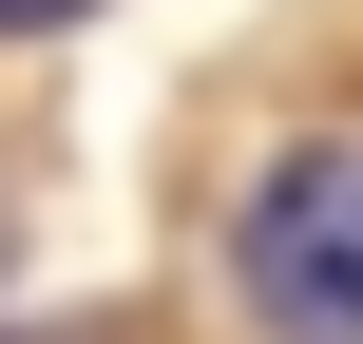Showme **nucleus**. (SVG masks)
<instances>
[{"label": "nucleus", "mask_w": 363, "mask_h": 344, "mask_svg": "<svg viewBox=\"0 0 363 344\" xmlns=\"http://www.w3.org/2000/svg\"><path fill=\"white\" fill-rule=\"evenodd\" d=\"M230 268H249V306L287 344H363V153H287L268 192H249V230H230Z\"/></svg>", "instance_id": "obj_1"}, {"label": "nucleus", "mask_w": 363, "mask_h": 344, "mask_svg": "<svg viewBox=\"0 0 363 344\" xmlns=\"http://www.w3.org/2000/svg\"><path fill=\"white\" fill-rule=\"evenodd\" d=\"M57 19H96V0H0V38H57Z\"/></svg>", "instance_id": "obj_2"}]
</instances>
